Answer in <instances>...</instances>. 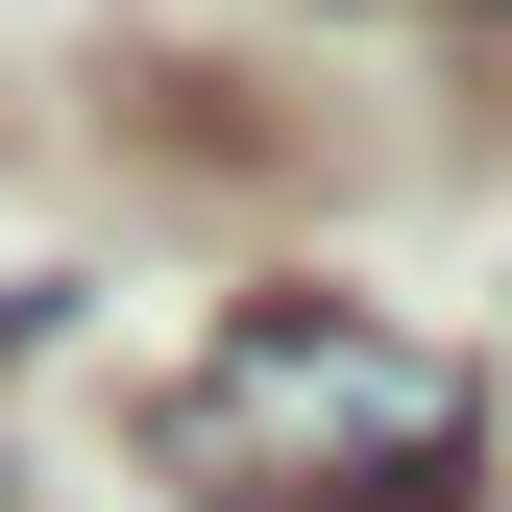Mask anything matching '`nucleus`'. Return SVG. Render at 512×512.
<instances>
[{"instance_id": "nucleus-1", "label": "nucleus", "mask_w": 512, "mask_h": 512, "mask_svg": "<svg viewBox=\"0 0 512 512\" xmlns=\"http://www.w3.org/2000/svg\"><path fill=\"white\" fill-rule=\"evenodd\" d=\"M171 464L244 488V512H464L488 464V391L415 342V317H342V293H244L196 366H171Z\"/></svg>"}]
</instances>
